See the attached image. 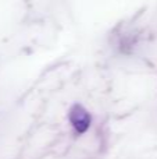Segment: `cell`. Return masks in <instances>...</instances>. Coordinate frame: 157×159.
<instances>
[{
    "mask_svg": "<svg viewBox=\"0 0 157 159\" xmlns=\"http://www.w3.org/2000/svg\"><path fill=\"white\" fill-rule=\"evenodd\" d=\"M70 120L78 133H85L91 124V116L81 105H74L70 110Z\"/></svg>",
    "mask_w": 157,
    "mask_h": 159,
    "instance_id": "6da1fadb",
    "label": "cell"
}]
</instances>
